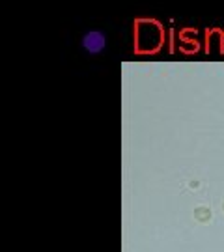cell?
<instances>
[{
    "mask_svg": "<svg viewBox=\"0 0 224 252\" xmlns=\"http://www.w3.org/2000/svg\"><path fill=\"white\" fill-rule=\"evenodd\" d=\"M84 47L88 49L90 53H97V51H101L105 47V39L97 32H92V34L84 37Z\"/></svg>",
    "mask_w": 224,
    "mask_h": 252,
    "instance_id": "6da1fadb",
    "label": "cell"
}]
</instances>
